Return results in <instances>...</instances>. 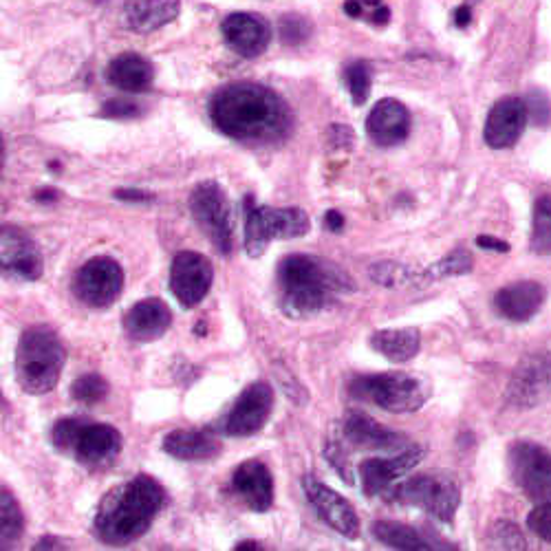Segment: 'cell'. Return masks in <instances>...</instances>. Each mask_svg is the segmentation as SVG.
Returning <instances> with one entry per match:
<instances>
[{
    "label": "cell",
    "instance_id": "cell-12",
    "mask_svg": "<svg viewBox=\"0 0 551 551\" xmlns=\"http://www.w3.org/2000/svg\"><path fill=\"white\" fill-rule=\"evenodd\" d=\"M549 395L551 355L545 351L525 355L507 382V399L518 408H534L549 399Z\"/></svg>",
    "mask_w": 551,
    "mask_h": 551
},
{
    "label": "cell",
    "instance_id": "cell-13",
    "mask_svg": "<svg viewBox=\"0 0 551 551\" xmlns=\"http://www.w3.org/2000/svg\"><path fill=\"white\" fill-rule=\"evenodd\" d=\"M274 408V391L267 382H254L236 399L223 419V432L230 437H252L263 430Z\"/></svg>",
    "mask_w": 551,
    "mask_h": 551
},
{
    "label": "cell",
    "instance_id": "cell-42",
    "mask_svg": "<svg viewBox=\"0 0 551 551\" xmlns=\"http://www.w3.org/2000/svg\"><path fill=\"white\" fill-rule=\"evenodd\" d=\"M527 525L538 538L549 540V543H551V501L549 503H538L534 510L529 512Z\"/></svg>",
    "mask_w": 551,
    "mask_h": 551
},
{
    "label": "cell",
    "instance_id": "cell-25",
    "mask_svg": "<svg viewBox=\"0 0 551 551\" xmlns=\"http://www.w3.org/2000/svg\"><path fill=\"white\" fill-rule=\"evenodd\" d=\"M179 0H126L124 20L139 34H150L179 16Z\"/></svg>",
    "mask_w": 551,
    "mask_h": 551
},
{
    "label": "cell",
    "instance_id": "cell-3",
    "mask_svg": "<svg viewBox=\"0 0 551 551\" xmlns=\"http://www.w3.org/2000/svg\"><path fill=\"white\" fill-rule=\"evenodd\" d=\"M164 501V488L148 474H139L104 496L95 516L97 534L111 545L133 543L148 532Z\"/></svg>",
    "mask_w": 551,
    "mask_h": 551
},
{
    "label": "cell",
    "instance_id": "cell-46",
    "mask_svg": "<svg viewBox=\"0 0 551 551\" xmlns=\"http://www.w3.org/2000/svg\"><path fill=\"white\" fill-rule=\"evenodd\" d=\"M477 245L481 247V250H492V252H510V245H507L505 241L494 239V236H488V234L479 236V239H477Z\"/></svg>",
    "mask_w": 551,
    "mask_h": 551
},
{
    "label": "cell",
    "instance_id": "cell-40",
    "mask_svg": "<svg viewBox=\"0 0 551 551\" xmlns=\"http://www.w3.org/2000/svg\"><path fill=\"white\" fill-rule=\"evenodd\" d=\"M276 380H278V384L280 386H283V391H285V395L291 399V402H294V404H298V406H305L307 404V399H309V395H307V391H305V388H302V384L298 382V377L294 375V373H291L289 369H285V366L283 364H276Z\"/></svg>",
    "mask_w": 551,
    "mask_h": 551
},
{
    "label": "cell",
    "instance_id": "cell-15",
    "mask_svg": "<svg viewBox=\"0 0 551 551\" xmlns=\"http://www.w3.org/2000/svg\"><path fill=\"white\" fill-rule=\"evenodd\" d=\"M0 263L7 278L25 280V283L38 280L45 269L40 247L16 225H3L0 230Z\"/></svg>",
    "mask_w": 551,
    "mask_h": 551
},
{
    "label": "cell",
    "instance_id": "cell-21",
    "mask_svg": "<svg viewBox=\"0 0 551 551\" xmlns=\"http://www.w3.org/2000/svg\"><path fill=\"white\" fill-rule=\"evenodd\" d=\"M232 488L254 512H267L274 503V477L263 461H245L234 470Z\"/></svg>",
    "mask_w": 551,
    "mask_h": 551
},
{
    "label": "cell",
    "instance_id": "cell-9",
    "mask_svg": "<svg viewBox=\"0 0 551 551\" xmlns=\"http://www.w3.org/2000/svg\"><path fill=\"white\" fill-rule=\"evenodd\" d=\"M190 212L221 254H232V210L228 194L216 181H201L190 194Z\"/></svg>",
    "mask_w": 551,
    "mask_h": 551
},
{
    "label": "cell",
    "instance_id": "cell-36",
    "mask_svg": "<svg viewBox=\"0 0 551 551\" xmlns=\"http://www.w3.org/2000/svg\"><path fill=\"white\" fill-rule=\"evenodd\" d=\"M490 549H527V540L521 529L510 521H496L488 534Z\"/></svg>",
    "mask_w": 551,
    "mask_h": 551
},
{
    "label": "cell",
    "instance_id": "cell-7",
    "mask_svg": "<svg viewBox=\"0 0 551 551\" xmlns=\"http://www.w3.org/2000/svg\"><path fill=\"white\" fill-rule=\"evenodd\" d=\"M245 252L263 256L274 239H300L311 228L309 216L300 208H269L256 205L252 194L245 197Z\"/></svg>",
    "mask_w": 551,
    "mask_h": 551
},
{
    "label": "cell",
    "instance_id": "cell-32",
    "mask_svg": "<svg viewBox=\"0 0 551 551\" xmlns=\"http://www.w3.org/2000/svg\"><path fill=\"white\" fill-rule=\"evenodd\" d=\"M529 250L538 256L551 254V197H538L534 205L532 219V239H529Z\"/></svg>",
    "mask_w": 551,
    "mask_h": 551
},
{
    "label": "cell",
    "instance_id": "cell-43",
    "mask_svg": "<svg viewBox=\"0 0 551 551\" xmlns=\"http://www.w3.org/2000/svg\"><path fill=\"white\" fill-rule=\"evenodd\" d=\"M324 457H327V461L331 463V466L338 470V474L344 481L353 483V472H351V466H349L347 452H344V448L340 446V441H336V439L329 441L327 448H324Z\"/></svg>",
    "mask_w": 551,
    "mask_h": 551
},
{
    "label": "cell",
    "instance_id": "cell-38",
    "mask_svg": "<svg viewBox=\"0 0 551 551\" xmlns=\"http://www.w3.org/2000/svg\"><path fill=\"white\" fill-rule=\"evenodd\" d=\"M311 36L309 20L302 16H285L280 20V40L289 47H298Z\"/></svg>",
    "mask_w": 551,
    "mask_h": 551
},
{
    "label": "cell",
    "instance_id": "cell-17",
    "mask_svg": "<svg viewBox=\"0 0 551 551\" xmlns=\"http://www.w3.org/2000/svg\"><path fill=\"white\" fill-rule=\"evenodd\" d=\"M527 106L521 97H503V100L492 106L485 122V144L496 150L512 148L518 139H521L527 126Z\"/></svg>",
    "mask_w": 551,
    "mask_h": 551
},
{
    "label": "cell",
    "instance_id": "cell-33",
    "mask_svg": "<svg viewBox=\"0 0 551 551\" xmlns=\"http://www.w3.org/2000/svg\"><path fill=\"white\" fill-rule=\"evenodd\" d=\"M419 272L421 269H413L402 263H393V261H382L375 263L369 274L375 280L377 285L384 287H406V285H419Z\"/></svg>",
    "mask_w": 551,
    "mask_h": 551
},
{
    "label": "cell",
    "instance_id": "cell-49",
    "mask_svg": "<svg viewBox=\"0 0 551 551\" xmlns=\"http://www.w3.org/2000/svg\"><path fill=\"white\" fill-rule=\"evenodd\" d=\"M67 545L60 543V540L56 536H45L40 540V543H36V549H64Z\"/></svg>",
    "mask_w": 551,
    "mask_h": 551
},
{
    "label": "cell",
    "instance_id": "cell-44",
    "mask_svg": "<svg viewBox=\"0 0 551 551\" xmlns=\"http://www.w3.org/2000/svg\"><path fill=\"white\" fill-rule=\"evenodd\" d=\"M329 133H331L333 144L340 146V148H351V144H353L351 128H347V126H331Z\"/></svg>",
    "mask_w": 551,
    "mask_h": 551
},
{
    "label": "cell",
    "instance_id": "cell-11",
    "mask_svg": "<svg viewBox=\"0 0 551 551\" xmlns=\"http://www.w3.org/2000/svg\"><path fill=\"white\" fill-rule=\"evenodd\" d=\"M124 272L117 261L108 256H95L86 261L75 274L73 291L84 305L106 309L122 296Z\"/></svg>",
    "mask_w": 551,
    "mask_h": 551
},
{
    "label": "cell",
    "instance_id": "cell-34",
    "mask_svg": "<svg viewBox=\"0 0 551 551\" xmlns=\"http://www.w3.org/2000/svg\"><path fill=\"white\" fill-rule=\"evenodd\" d=\"M344 86L351 93L353 102L362 106L366 100H369L371 93V64L364 60H355L351 62L347 69H344Z\"/></svg>",
    "mask_w": 551,
    "mask_h": 551
},
{
    "label": "cell",
    "instance_id": "cell-10",
    "mask_svg": "<svg viewBox=\"0 0 551 551\" xmlns=\"http://www.w3.org/2000/svg\"><path fill=\"white\" fill-rule=\"evenodd\" d=\"M510 472L514 483L534 503L551 501V452L532 441H518L510 448Z\"/></svg>",
    "mask_w": 551,
    "mask_h": 551
},
{
    "label": "cell",
    "instance_id": "cell-23",
    "mask_svg": "<svg viewBox=\"0 0 551 551\" xmlns=\"http://www.w3.org/2000/svg\"><path fill=\"white\" fill-rule=\"evenodd\" d=\"M547 291L534 280H518V283L505 285L494 296V307L503 318L512 322H527L532 320L543 307Z\"/></svg>",
    "mask_w": 551,
    "mask_h": 551
},
{
    "label": "cell",
    "instance_id": "cell-47",
    "mask_svg": "<svg viewBox=\"0 0 551 551\" xmlns=\"http://www.w3.org/2000/svg\"><path fill=\"white\" fill-rule=\"evenodd\" d=\"M324 225H327L331 232H340L344 228V216L336 210H329L324 214Z\"/></svg>",
    "mask_w": 551,
    "mask_h": 551
},
{
    "label": "cell",
    "instance_id": "cell-41",
    "mask_svg": "<svg viewBox=\"0 0 551 551\" xmlns=\"http://www.w3.org/2000/svg\"><path fill=\"white\" fill-rule=\"evenodd\" d=\"M139 113H142L139 104L133 100H126V97H115V100H108L100 111V115L108 117V120H133V117H137Z\"/></svg>",
    "mask_w": 551,
    "mask_h": 551
},
{
    "label": "cell",
    "instance_id": "cell-4",
    "mask_svg": "<svg viewBox=\"0 0 551 551\" xmlns=\"http://www.w3.org/2000/svg\"><path fill=\"white\" fill-rule=\"evenodd\" d=\"M64 344L51 327L38 324L20 336L16 349V380L29 395H45L56 388L64 369Z\"/></svg>",
    "mask_w": 551,
    "mask_h": 551
},
{
    "label": "cell",
    "instance_id": "cell-51",
    "mask_svg": "<svg viewBox=\"0 0 551 551\" xmlns=\"http://www.w3.org/2000/svg\"><path fill=\"white\" fill-rule=\"evenodd\" d=\"M236 549H261V545H256V543H252V540H243V543H239V545H236Z\"/></svg>",
    "mask_w": 551,
    "mask_h": 551
},
{
    "label": "cell",
    "instance_id": "cell-20",
    "mask_svg": "<svg viewBox=\"0 0 551 551\" xmlns=\"http://www.w3.org/2000/svg\"><path fill=\"white\" fill-rule=\"evenodd\" d=\"M366 131L369 137L377 146L391 148L406 142L410 133V113L408 108L393 100V97H386L380 100L369 113V120H366Z\"/></svg>",
    "mask_w": 551,
    "mask_h": 551
},
{
    "label": "cell",
    "instance_id": "cell-19",
    "mask_svg": "<svg viewBox=\"0 0 551 551\" xmlns=\"http://www.w3.org/2000/svg\"><path fill=\"white\" fill-rule=\"evenodd\" d=\"M223 38L228 47L243 58H258L267 51L272 40V29L265 18L256 14L236 12L223 20Z\"/></svg>",
    "mask_w": 551,
    "mask_h": 551
},
{
    "label": "cell",
    "instance_id": "cell-18",
    "mask_svg": "<svg viewBox=\"0 0 551 551\" xmlns=\"http://www.w3.org/2000/svg\"><path fill=\"white\" fill-rule=\"evenodd\" d=\"M426 457V450L421 446H410L402 455L391 459H369L360 463L362 490L366 496H377L386 492L391 485L402 479L413 468H417Z\"/></svg>",
    "mask_w": 551,
    "mask_h": 551
},
{
    "label": "cell",
    "instance_id": "cell-37",
    "mask_svg": "<svg viewBox=\"0 0 551 551\" xmlns=\"http://www.w3.org/2000/svg\"><path fill=\"white\" fill-rule=\"evenodd\" d=\"M106 393H108V384H106L104 377L97 375V373L82 375L71 386V395L82 404L102 402V399L106 397Z\"/></svg>",
    "mask_w": 551,
    "mask_h": 551
},
{
    "label": "cell",
    "instance_id": "cell-8",
    "mask_svg": "<svg viewBox=\"0 0 551 551\" xmlns=\"http://www.w3.org/2000/svg\"><path fill=\"white\" fill-rule=\"evenodd\" d=\"M393 501L415 505L439 521L450 523L461 505L459 481L448 472H428L399 483L388 492Z\"/></svg>",
    "mask_w": 551,
    "mask_h": 551
},
{
    "label": "cell",
    "instance_id": "cell-27",
    "mask_svg": "<svg viewBox=\"0 0 551 551\" xmlns=\"http://www.w3.org/2000/svg\"><path fill=\"white\" fill-rule=\"evenodd\" d=\"M219 439L210 430H172L164 439V450L181 461H205L219 455Z\"/></svg>",
    "mask_w": 551,
    "mask_h": 551
},
{
    "label": "cell",
    "instance_id": "cell-2",
    "mask_svg": "<svg viewBox=\"0 0 551 551\" xmlns=\"http://www.w3.org/2000/svg\"><path fill=\"white\" fill-rule=\"evenodd\" d=\"M353 287V280L327 258L294 254L278 265L280 307L289 318H309Z\"/></svg>",
    "mask_w": 551,
    "mask_h": 551
},
{
    "label": "cell",
    "instance_id": "cell-45",
    "mask_svg": "<svg viewBox=\"0 0 551 551\" xmlns=\"http://www.w3.org/2000/svg\"><path fill=\"white\" fill-rule=\"evenodd\" d=\"M115 199H120V201H128V203H144V201H153V194H150V192H144V190H131V188H124V190H117V192H115Z\"/></svg>",
    "mask_w": 551,
    "mask_h": 551
},
{
    "label": "cell",
    "instance_id": "cell-16",
    "mask_svg": "<svg viewBox=\"0 0 551 551\" xmlns=\"http://www.w3.org/2000/svg\"><path fill=\"white\" fill-rule=\"evenodd\" d=\"M302 490H305L307 499L316 507L324 523L331 525L336 532L347 538L360 536V518L344 496H340L336 490L327 488V485L318 481L316 477H311V474L302 479Z\"/></svg>",
    "mask_w": 551,
    "mask_h": 551
},
{
    "label": "cell",
    "instance_id": "cell-50",
    "mask_svg": "<svg viewBox=\"0 0 551 551\" xmlns=\"http://www.w3.org/2000/svg\"><path fill=\"white\" fill-rule=\"evenodd\" d=\"M58 197V192L56 190H51V188H45V190H38L36 192V201H42V203H49Z\"/></svg>",
    "mask_w": 551,
    "mask_h": 551
},
{
    "label": "cell",
    "instance_id": "cell-26",
    "mask_svg": "<svg viewBox=\"0 0 551 551\" xmlns=\"http://www.w3.org/2000/svg\"><path fill=\"white\" fill-rule=\"evenodd\" d=\"M106 80L115 89L126 93H142L148 91L155 80V69L146 58L139 53H122L117 56L106 69Z\"/></svg>",
    "mask_w": 551,
    "mask_h": 551
},
{
    "label": "cell",
    "instance_id": "cell-30",
    "mask_svg": "<svg viewBox=\"0 0 551 551\" xmlns=\"http://www.w3.org/2000/svg\"><path fill=\"white\" fill-rule=\"evenodd\" d=\"M25 532V516L20 505L16 501V496L3 488L0 492V543L3 547H9L16 540H20Z\"/></svg>",
    "mask_w": 551,
    "mask_h": 551
},
{
    "label": "cell",
    "instance_id": "cell-22",
    "mask_svg": "<svg viewBox=\"0 0 551 551\" xmlns=\"http://www.w3.org/2000/svg\"><path fill=\"white\" fill-rule=\"evenodd\" d=\"M342 437L358 450H397L406 444L404 435L364 413L347 415L342 421Z\"/></svg>",
    "mask_w": 551,
    "mask_h": 551
},
{
    "label": "cell",
    "instance_id": "cell-5",
    "mask_svg": "<svg viewBox=\"0 0 551 551\" xmlns=\"http://www.w3.org/2000/svg\"><path fill=\"white\" fill-rule=\"evenodd\" d=\"M51 441L62 455L89 468H106L122 452V435L117 428L84 424L80 419H60L51 430Z\"/></svg>",
    "mask_w": 551,
    "mask_h": 551
},
{
    "label": "cell",
    "instance_id": "cell-29",
    "mask_svg": "<svg viewBox=\"0 0 551 551\" xmlns=\"http://www.w3.org/2000/svg\"><path fill=\"white\" fill-rule=\"evenodd\" d=\"M373 536L388 547L406 549V551H424V549L435 547V545H430L428 540L417 532V529L408 527L404 523H395V521L373 523Z\"/></svg>",
    "mask_w": 551,
    "mask_h": 551
},
{
    "label": "cell",
    "instance_id": "cell-48",
    "mask_svg": "<svg viewBox=\"0 0 551 551\" xmlns=\"http://www.w3.org/2000/svg\"><path fill=\"white\" fill-rule=\"evenodd\" d=\"M470 23H472V9H470V5H461L455 12V25L466 29Z\"/></svg>",
    "mask_w": 551,
    "mask_h": 551
},
{
    "label": "cell",
    "instance_id": "cell-39",
    "mask_svg": "<svg viewBox=\"0 0 551 551\" xmlns=\"http://www.w3.org/2000/svg\"><path fill=\"white\" fill-rule=\"evenodd\" d=\"M527 115L536 126H547L551 122V102L543 91H532L525 97Z\"/></svg>",
    "mask_w": 551,
    "mask_h": 551
},
{
    "label": "cell",
    "instance_id": "cell-24",
    "mask_svg": "<svg viewBox=\"0 0 551 551\" xmlns=\"http://www.w3.org/2000/svg\"><path fill=\"white\" fill-rule=\"evenodd\" d=\"M172 313L164 300L146 298L131 307L124 318V331L133 342H153L170 329Z\"/></svg>",
    "mask_w": 551,
    "mask_h": 551
},
{
    "label": "cell",
    "instance_id": "cell-31",
    "mask_svg": "<svg viewBox=\"0 0 551 551\" xmlns=\"http://www.w3.org/2000/svg\"><path fill=\"white\" fill-rule=\"evenodd\" d=\"M472 256L468 250H455L446 254L441 261L432 263L430 267L421 269L419 272V285H428L432 280H441V278H450V276H461L468 274L472 269Z\"/></svg>",
    "mask_w": 551,
    "mask_h": 551
},
{
    "label": "cell",
    "instance_id": "cell-28",
    "mask_svg": "<svg viewBox=\"0 0 551 551\" xmlns=\"http://www.w3.org/2000/svg\"><path fill=\"white\" fill-rule=\"evenodd\" d=\"M371 347L391 362L413 360L421 347L419 331L413 327L406 329H384L371 336Z\"/></svg>",
    "mask_w": 551,
    "mask_h": 551
},
{
    "label": "cell",
    "instance_id": "cell-35",
    "mask_svg": "<svg viewBox=\"0 0 551 551\" xmlns=\"http://www.w3.org/2000/svg\"><path fill=\"white\" fill-rule=\"evenodd\" d=\"M344 12L351 18L366 20V23L384 27L391 20V9L386 7L384 0H347Z\"/></svg>",
    "mask_w": 551,
    "mask_h": 551
},
{
    "label": "cell",
    "instance_id": "cell-1",
    "mask_svg": "<svg viewBox=\"0 0 551 551\" xmlns=\"http://www.w3.org/2000/svg\"><path fill=\"white\" fill-rule=\"evenodd\" d=\"M210 120L236 142L272 144L291 131V111L276 91L263 84L236 82L223 86L210 100Z\"/></svg>",
    "mask_w": 551,
    "mask_h": 551
},
{
    "label": "cell",
    "instance_id": "cell-14",
    "mask_svg": "<svg viewBox=\"0 0 551 551\" xmlns=\"http://www.w3.org/2000/svg\"><path fill=\"white\" fill-rule=\"evenodd\" d=\"M212 263L199 252H179L170 265V291L181 307H194L208 296L212 287Z\"/></svg>",
    "mask_w": 551,
    "mask_h": 551
},
{
    "label": "cell",
    "instance_id": "cell-6",
    "mask_svg": "<svg viewBox=\"0 0 551 551\" xmlns=\"http://www.w3.org/2000/svg\"><path fill=\"white\" fill-rule=\"evenodd\" d=\"M355 399L380 406L386 413H415L428 402L430 384L424 375L415 373H375L355 377L349 384Z\"/></svg>",
    "mask_w": 551,
    "mask_h": 551
}]
</instances>
